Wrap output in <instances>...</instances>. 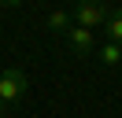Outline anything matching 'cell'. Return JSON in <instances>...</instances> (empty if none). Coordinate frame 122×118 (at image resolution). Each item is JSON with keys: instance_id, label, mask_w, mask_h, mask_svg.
I'll use <instances>...</instances> for the list:
<instances>
[{"instance_id": "obj_2", "label": "cell", "mask_w": 122, "mask_h": 118, "mask_svg": "<svg viewBox=\"0 0 122 118\" xmlns=\"http://www.w3.org/2000/svg\"><path fill=\"white\" fill-rule=\"evenodd\" d=\"M107 15H111V7H104V4H78L74 7V26H81V30H100L107 22Z\"/></svg>"}, {"instance_id": "obj_7", "label": "cell", "mask_w": 122, "mask_h": 118, "mask_svg": "<svg viewBox=\"0 0 122 118\" xmlns=\"http://www.w3.org/2000/svg\"><path fill=\"white\" fill-rule=\"evenodd\" d=\"M0 118H8V111H0Z\"/></svg>"}, {"instance_id": "obj_3", "label": "cell", "mask_w": 122, "mask_h": 118, "mask_svg": "<svg viewBox=\"0 0 122 118\" xmlns=\"http://www.w3.org/2000/svg\"><path fill=\"white\" fill-rule=\"evenodd\" d=\"M67 41H70V52H74V55H81V59L96 52V33H92V30L70 26V30H67Z\"/></svg>"}, {"instance_id": "obj_6", "label": "cell", "mask_w": 122, "mask_h": 118, "mask_svg": "<svg viewBox=\"0 0 122 118\" xmlns=\"http://www.w3.org/2000/svg\"><path fill=\"white\" fill-rule=\"evenodd\" d=\"M70 26H74V22H70L67 11H52V15H48V30H52V33H67Z\"/></svg>"}, {"instance_id": "obj_5", "label": "cell", "mask_w": 122, "mask_h": 118, "mask_svg": "<svg viewBox=\"0 0 122 118\" xmlns=\"http://www.w3.org/2000/svg\"><path fill=\"white\" fill-rule=\"evenodd\" d=\"M104 33H107V41L122 44V7H115V11L107 15V22H104Z\"/></svg>"}, {"instance_id": "obj_8", "label": "cell", "mask_w": 122, "mask_h": 118, "mask_svg": "<svg viewBox=\"0 0 122 118\" xmlns=\"http://www.w3.org/2000/svg\"><path fill=\"white\" fill-rule=\"evenodd\" d=\"M0 111H4V103H0Z\"/></svg>"}, {"instance_id": "obj_4", "label": "cell", "mask_w": 122, "mask_h": 118, "mask_svg": "<svg viewBox=\"0 0 122 118\" xmlns=\"http://www.w3.org/2000/svg\"><path fill=\"white\" fill-rule=\"evenodd\" d=\"M96 59L104 66H122V44H115V41L100 44V48H96Z\"/></svg>"}, {"instance_id": "obj_1", "label": "cell", "mask_w": 122, "mask_h": 118, "mask_svg": "<svg viewBox=\"0 0 122 118\" xmlns=\"http://www.w3.org/2000/svg\"><path fill=\"white\" fill-rule=\"evenodd\" d=\"M26 88H30L26 70L11 66V70H4V74H0V103H4V111H8V107H15V103H22Z\"/></svg>"}]
</instances>
